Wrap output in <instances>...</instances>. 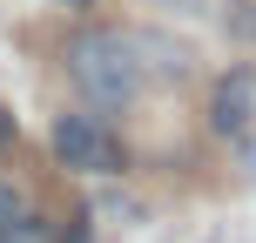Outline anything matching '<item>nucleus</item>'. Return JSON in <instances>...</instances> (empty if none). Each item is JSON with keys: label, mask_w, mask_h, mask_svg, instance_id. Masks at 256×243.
I'll list each match as a JSON object with an SVG mask.
<instances>
[{"label": "nucleus", "mask_w": 256, "mask_h": 243, "mask_svg": "<svg viewBox=\"0 0 256 243\" xmlns=\"http://www.w3.org/2000/svg\"><path fill=\"white\" fill-rule=\"evenodd\" d=\"M14 142V115H7V102H0V149Z\"/></svg>", "instance_id": "obj_7"}, {"label": "nucleus", "mask_w": 256, "mask_h": 243, "mask_svg": "<svg viewBox=\"0 0 256 243\" xmlns=\"http://www.w3.org/2000/svg\"><path fill=\"white\" fill-rule=\"evenodd\" d=\"M250 115H256V75L236 68V75H222L216 102H209V122H216V135H243Z\"/></svg>", "instance_id": "obj_3"}, {"label": "nucleus", "mask_w": 256, "mask_h": 243, "mask_svg": "<svg viewBox=\"0 0 256 243\" xmlns=\"http://www.w3.org/2000/svg\"><path fill=\"white\" fill-rule=\"evenodd\" d=\"M0 243H48V230H40L34 216H14L7 230H0Z\"/></svg>", "instance_id": "obj_5"}, {"label": "nucleus", "mask_w": 256, "mask_h": 243, "mask_svg": "<svg viewBox=\"0 0 256 243\" xmlns=\"http://www.w3.org/2000/svg\"><path fill=\"white\" fill-rule=\"evenodd\" d=\"M14 216H20V203H14V189H7V182H0V230H7Z\"/></svg>", "instance_id": "obj_6"}, {"label": "nucleus", "mask_w": 256, "mask_h": 243, "mask_svg": "<svg viewBox=\"0 0 256 243\" xmlns=\"http://www.w3.org/2000/svg\"><path fill=\"white\" fill-rule=\"evenodd\" d=\"M196 7H202V0H182V14H196Z\"/></svg>", "instance_id": "obj_8"}, {"label": "nucleus", "mask_w": 256, "mask_h": 243, "mask_svg": "<svg viewBox=\"0 0 256 243\" xmlns=\"http://www.w3.org/2000/svg\"><path fill=\"white\" fill-rule=\"evenodd\" d=\"M68 75L81 81L94 108H128L148 81V61H142V34H115V27H88V34L68 41Z\"/></svg>", "instance_id": "obj_1"}, {"label": "nucleus", "mask_w": 256, "mask_h": 243, "mask_svg": "<svg viewBox=\"0 0 256 243\" xmlns=\"http://www.w3.org/2000/svg\"><path fill=\"white\" fill-rule=\"evenodd\" d=\"M142 54H148V68H155V75H168V81L189 75V48H168L162 34H142Z\"/></svg>", "instance_id": "obj_4"}, {"label": "nucleus", "mask_w": 256, "mask_h": 243, "mask_svg": "<svg viewBox=\"0 0 256 243\" xmlns=\"http://www.w3.org/2000/svg\"><path fill=\"white\" fill-rule=\"evenodd\" d=\"M54 155L81 176H122V142L94 115H54Z\"/></svg>", "instance_id": "obj_2"}, {"label": "nucleus", "mask_w": 256, "mask_h": 243, "mask_svg": "<svg viewBox=\"0 0 256 243\" xmlns=\"http://www.w3.org/2000/svg\"><path fill=\"white\" fill-rule=\"evenodd\" d=\"M61 7H81V0H61Z\"/></svg>", "instance_id": "obj_9"}]
</instances>
